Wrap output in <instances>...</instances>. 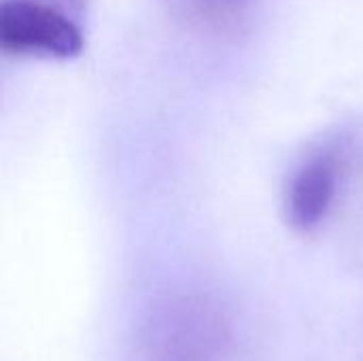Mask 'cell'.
Returning <instances> with one entry per match:
<instances>
[{
	"mask_svg": "<svg viewBox=\"0 0 363 361\" xmlns=\"http://www.w3.org/2000/svg\"><path fill=\"white\" fill-rule=\"evenodd\" d=\"M234 321L223 302L202 291H174L149 304L128 361H225Z\"/></svg>",
	"mask_w": 363,
	"mask_h": 361,
	"instance_id": "obj_1",
	"label": "cell"
},
{
	"mask_svg": "<svg viewBox=\"0 0 363 361\" xmlns=\"http://www.w3.org/2000/svg\"><path fill=\"white\" fill-rule=\"evenodd\" d=\"M0 47L11 55L70 60L83 51L79 26L36 0H4L0 6Z\"/></svg>",
	"mask_w": 363,
	"mask_h": 361,
	"instance_id": "obj_2",
	"label": "cell"
},
{
	"mask_svg": "<svg viewBox=\"0 0 363 361\" xmlns=\"http://www.w3.org/2000/svg\"><path fill=\"white\" fill-rule=\"evenodd\" d=\"M340 177L342 162L334 151H321L304 160L287 187V223L302 234L317 230L336 202Z\"/></svg>",
	"mask_w": 363,
	"mask_h": 361,
	"instance_id": "obj_3",
	"label": "cell"
},
{
	"mask_svg": "<svg viewBox=\"0 0 363 361\" xmlns=\"http://www.w3.org/2000/svg\"><path fill=\"white\" fill-rule=\"evenodd\" d=\"M191 19L211 30H230L247 13L251 0H181Z\"/></svg>",
	"mask_w": 363,
	"mask_h": 361,
	"instance_id": "obj_4",
	"label": "cell"
}]
</instances>
